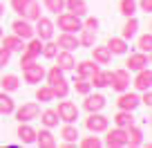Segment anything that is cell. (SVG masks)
Segmentation results:
<instances>
[{
	"instance_id": "cell-35",
	"label": "cell",
	"mask_w": 152,
	"mask_h": 148,
	"mask_svg": "<svg viewBox=\"0 0 152 148\" xmlns=\"http://www.w3.org/2000/svg\"><path fill=\"white\" fill-rule=\"evenodd\" d=\"M119 11L128 18V16H134L139 11L137 7V0H119Z\"/></svg>"
},
{
	"instance_id": "cell-32",
	"label": "cell",
	"mask_w": 152,
	"mask_h": 148,
	"mask_svg": "<svg viewBox=\"0 0 152 148\" xmlns=\"http://www.w3.org/2000/svg\"><path fill=\"white\" fill-rule=\"evenodd\" d=\"M61 137H63V141H72V144H76V139L81 137L78 135V128H76L74 124H65L61 128Z\"/></svg>"
},
{
	"instance_id": "cell-24",
	"label": "cell",
	"mask_w": 152,
	"mask_h": 148,
	"mask_svg": "<svg viewBox=\"0 0 152 148\" xmlns=\"http://www.w3.org/2000/svg\"><path fill=\"white\" fill-rule=\"evenodd\" d=\"M125 133H128V146L137 148V146H141V144H143V130L139 128V126H134V124L128 126Z\"/></svg>"
},
{
	"instance_id": "cell-5",
	"label": "cell",
	"mask_w": 152,
	"mask_h": 148,
	"mask_svg": "<svg viewBox=\"0 0 152 148\" xmlns=\"http://www.w3.org/2000/svg\"><path fill=\"white\" fill-rule=\"evenodd\" d=\"M85 128L90 130V133H105V130L110 128V119L107 117H103L101 112H90L85 119Z\"/></svg>"
},
{
	"instance_id": "cell-40",
	"label": "cell",
	"mask_w": 152,
	"mask_h": 148,
	"mask_svg": "<svg viewBox=\"0 0 152 148\" xmlns=\"http://www.w3.org/2000/svg\"><path fill=\"white\" fill-rule=\"evenodd\" d=\"M43 5L47 11H52V14H61L63 9H65V0H43Z\"/></svg>"
},
{
	"instance_id": "cell-1",
	"label": "cell",
	"mask_w": 152,
	"mask_h": 148,
	"mask_svg": "<svg viewBox=\"0 0 152 148\" xmlns=\"http://www.w3.org/2000/svg\"><path fill=\"white\" fill-rule=\"evenodd\" d=\"M54 25H58L61 32L76 34V32H81V29H83V18H78V16H74V14H69V11L63 9L61 14H56V23H54Z\"/></svg>"
},
{
	"instance_id": "cell-4",
	"label": "cell",
	"mask_w": 152,
	"mask_h": 148,
	"mask_svg": "<svg viewBox=\"0 0 152 148\" xmlns=\"http://www.w3.org/2000/svg\"><path fill=\"white\" fill-rule=\"evenodd\" d=\"M56 115H58V119L65 121V124H74V121L78 119V108H76V103H72V101L61 99L58 101V108H56Z\"/></svg>"
},
{
	"instance_id": "cell-15",
	"label": "cell",
	"mask_w": 152,
	"mask_h": 148,
	"mask_svg": "<svg viewBox=\"0 0 152 148\" xmlns=\"http://www.w3.org/2000/svg\"><path fill=\"white\" fill-rule=\"evenodd\" d=\"M92 61H96L99 65H107L110 61H112V52L107 49V45H92Z\"/></svg>"
},
{
	"instance_id": "cell-27",
	"label": "cell",
	"mask_w": 152,
	"mask_h": 148,
	"mask_svg": "<svg viewBox=\"0 0 152 148\" xmlns=\"http://www.w3.org/2000/svg\"><path fill=\"white\" fill-rule=\"evenodd\" d=\"M40 124H43V128H56L58 126V115H56V110H52V108H47V110H43L40 112Z\"/></svg>"
},
{
	"instance_id": "cell-48",
	"label": "cell",
	"mask_w": 152,
	"mask_h": 148,
	"mask_svg": "<svg viewBox=\"0 0 152 148\" xmlns=\"http://www.w3.org/2000/svg\"><path fill=\"white\" fill-rule=\"evenodd\" d=\"M5 14V5H2V0H0V16Z\"/></svg>"
},
{
	"instance_id": "cell-26",
	"label": "cell",
	"mask_w": 152,
	"mask_h": 148,
	"mask_svg": "<svg viewBox=\"0 0 152 148\" xmlns=\"http://www.w3.org/2000/svg\"><path fill=\"white\" fill-rule=\"evenodd\" d=\"M16 110V101L9 96V92L0 90V115H14Z\"/></svg>"
},
{
	"instance_id": "cell-25",
	"label": "cell",
	"mask_w": 152,
	"mask_h": 148,
	"mask_svg": "<svg viewBox=\"0 0 152 148\" xmlns=\"http://www.w3.org/2000/svg\"><path fill=\"white\" fill-rule=\"evenodd\" d=\"M112 121H114V126H119V128H128V126L134 124V115L130 110H119V112L112 117Z\"/></svg>"
},
{
	"instance_id": "cell-34",
	"label": "cell",
	"mask_w": 152,
	"mask_h": 148,
	"mask_svg": "<svg viewBox=\"0 0 152 148\" xmlns=\"http://www.w3.org/2000/svg\"><path fill=\"white\" fill-rule=\"evenodd\" d=\"M54 92V99H67V94H69V83H67V79H63V81L54 83V85H49Z\"/></svg>"
},
{
	"instance_id": "cell-7",
	"label": "cell",
	"mask_w": 152,
	"mask_h": 148,
	"mask_svg": "<svg viewBox=\"0 0 152 148\" xmlns=\"http://www.w3.org/2000/svg\"><path fill=\"white\" fill-rule=\"evenodd\" d=\"M14 115H16V119H18V124L20 121H34V119H38V115H40V105L38 103H23L20 108H16L14 110Z\"/></svg>"
},
{
	"instance_id": "cell-47",
	"label": "cell",
	"mask_w": 152,
	"mask_h": 148,
	"mask_svg": "<svg viewBox=\"0 0 152 148\" xmlns=\"http://www.w3.org/2000/svg\"><path fill=\"white\" fill-rule=\"evenodd\" d=\"M139 99H141L143 105H148V108H150V105H152V92H150V90H143V96H139Z\"/></svg>"
},
{
	"instance_id": "cell-50",
	"label": "cell",
	"mask_w": 152,
	"mask_h": 148,
	"mask_svg": "<svg viewBox=\"0 0 152 148\" xmlns=\"http://www.w3.org/2000/svg\"><path fill=\"white\" fill-rule=\"evenodd\" d=\"M0 70H2V67H0Z\"/></svg>"
},
{
	"instance_id": "cell-19",
	"label": "cell",
	"mask_w": 152,
	"mask_h": 148,
	"mask_svg": "<svg viewBox=\"0 0 152 148\" xmlns=\"http://www.w3.org/2000/svg\"><path fill=\"white\" fill-rule=\"evenodd\" d=\"M105 45H107V49L112 52V56H114V54H116V56H121V54L128 52V40H125L123 36H110Z\"/></svg>"
},
{
	"instance_id": "cell-49",
	"label": "cell",
	"mask_w": 152,
	"mask_h": 148,
	"mask_svg": "<svg viewBox=\"0 0 152 148\" xmlns=\"http://www.w3.org/2000/svg\"><path fill=\"white\" fill-rule=\"evenodd\" d=\"M2 34H5V32H2V27H0V38H2Z\"/></svg>"
},
{
	"instance_id": "cell-41",
	"label": "cell",
	"mask_w": 152,
	"mask_h": 148,
	"mask_svg": "<svg viewBox=\"0 0 152 148\" xmlns=\"http://www.w3.org/2000/svg\"><path fill=\"white\" fill-rule=\"evenodd\" d=\"M78 144H81V148H99V146H103L101 137H94V133H92V137H83Z\"/></svg>"
},
{
	"instance_id": "cell-8",
	"label": "cell",
	"mask_w": 152,
	"mask_h": 148,
	"mask_svg": "<svg viewBox=\"0 0 152 148\" xmlns=\"http://www.w3.org/2000/svg\"><path fill=\"white\" fill-rule=\"evenodd\" d=\"M141 105V99H139L137 92H119V99H116V108L119 110H130V112H134V110Z\"/></svg>"
},
{
	"instance_id": "cell-39",
	"label": "cell",
	"mask_w": 152,
	"mask_h": 148,
	"mask_svg": "<svg viewBox=\"0 0 152 148\" xmlns=\"http://www.w3.org/2000/svg\"><path fill=\"white\" fill-rule=\"evenodd\" d=\"M74 90L78 92V94H83V96H85L87 92H92V85H90V81H87V79L74 77Z\"/></svg>"
},
{
	"instance_id": "cell-9",
	"label": "cell",
	"mask_w": 152,
	"mask_h": 148,
	"mask_svg": "<svg viewBox=\"0 0 152 148\" xmlns=\"http://www.w3.org/2000/svg\"><path fill=\"white\" fill-rule=\"evenodd\" d=\"M148 65H150V54H145V52H134V54H130L128 61H125V70L128 72H139V70H143V67H148Z\"/></svg>"
},
{
	"instance_id": "cell-31",
	"label": "cell",
	"mask_w": 152,
	"mask_h": 148,
	"mask_svg": "<svg viewBox=\"0 0 152 148\" xmlns=\"http://www.w3.org/2000/svg\"><path fill=\"white\" fill-rule=\"evenodd\" d=\"M45 79H47V85H54V83H58V81L65 79V72H63L58 65H52L49 70H45Z\"/></svg>"
},
{
	"instance_id": "cell-38",
	"label": "cell",
	"mask_w": 152,
	"mask_h": 148,
	"mask_svg": "<svg viewBox=\"0 0 152 148\" xmlns=\"http://www.w3.org/2000/svg\"><path fill=\"white\" fill-rule=\"evenodd\" d=\"M40 54H43L45 58H49V61H52V58L58 54V45L54 43V40H43V49H40Z\"/></svg>"
},
{
	"instance_id": "cell-20",
	"label": "cell",
	"mask_w": 152,
	"mask_h": 148,
	"mask_svg": "<svg viewBox=\"0 0 152 148\" xmlns=\"http://www.w3.org/2000/svg\"><path fill=\"white\" fill-rule=\"evenodd\" d=\"M16 135H18V139H20L23 144H34V141H36V128H31V126H29V121H20Z\"/></svg>"
},
{
	"instance_id": "cell-42",
	"label": "cell",
	"mask_w": 152,
	"mask_h": 148,
	"mask_svg": "<svg viewBox=\"0 0 152 148\" xmlns=\"http://www.w3.org/2000/svg\"><path fill=\"white\" fill-rule=\"evenodd\" d=\"M9 5H11V9H14V11H16V14H18V16H20V11H23V9H25V7H27V5H29V0H9Z\"/></svg>"
},
{
	"instance_id": "cell-45",
	"label": "cell",
	"mask_w": 152,
	"mask_h": 148,
	"mask_svg": "<svg viewBox=\"0 0 152 148\" xmlns=\"http://www.w3.org/2000/svg\"><path fill=\"white\" fill-rule=\"evenodd\" d=\"M34 61H36V56H31V54L23 52V56H20V67H27V65H31Z\"/></svg>"
},
{
	"instance_id": "cell-37",
	"label": "cell",
	"mask_w": 152,
	"mask_h": 148,
	"mask_svg": "<svg viewBox=\"0 0 152 148\" xmlns=\"http://www.w3.org/2000/svg\"><path fill=\"white\" fill-rule=\"evenodd\" d=\"M36 99L40 101V103H49V101H54V92L49 85H40L36 90Z\"/></svg>"
},
{
	"instance_id": "cell-6",
	"label": "cell",
	"mask_w": 152,
	"mask_h": 148,
	"mask_svg": "<svg viewBox=\"0 0 152 148\" xmlns=\"http://www.w3.org/2000/svg\"><path fill=\"white\" fill-rule=\"evenodd\" d=\"M23 79H25V83H31V85L40 83L45 79V65H40V63L34 61L31 65L23 67Z\"/></svg>"
},
{
	"instance_id": "cell-33",
	"label": "cell",
	"mask_w": 152,
	"mask_h": 148,
	"mask_svg": "<svg viewBox=\"0 0 152 148\" xmlns=\"http://www.w3.org/2000/svg\"><path fill=\"white\" fill-rule=\"evenodd\" d=\"M40 49H43V40L38 38V36H31V38L27 40V45H25V49L23 52H27V54H31V56H40Z\"/></svg>"
},
{
	"instance_id": "cell-18",
	"label": "cell",
	"mask_w": 152,
	"mask_h": 148,
	"mask_svg": "<svg viewBox=\"0 0 152 148\" xmlns=\"http://www.w3.org/2000/svg\"><path fill=\"white\" fill-rule=\"evenodd\" d=\"M34 144H38L40 148H54V146H56V137L52 135V128L36 130V141H34Z\"/></svg>"
},
{
	"instance_id": "cell-17",
	"label": "cell",
	"mask_w": 152,
	"mask_h": 148,
	"mask_svg": "<svg viewBox=\"0 0 152 148\" xmlns=\"http://www.w3.org/2000/svg\"><path fill=\"white\" fill-rule=\"evenodd\" d=\"M56 45H58L61 49L74 52V49H78V36H76V34H69V32H61V36H58Z\"/></svg>"
},
{
	"instance_id": "cell-29",
	"label": "cell",
	"mask_w": 152,
	"mask_h": 148,
	"mask_svg": "<svg viewBox=\"0 0 152 148\" xmlns=\"http://www.w3.org/2000/svg\"><path fill=\"white\" fill-rule=\"evenodd\" d=\"M0 88L5 92H16L20 88V79L16 74H5V77H0Z\"/></svg>"
},
{
	"instance_id": "cell-46",
	"label": "cell",
	"mask_w": 152,
	"mask_h": 148,
	"mask_svg": "<svg viewBox=\"0 0 152 148\" xmlns=\"http://www.w3.org/2000/svg\"><path fill=\"white\" fill-rule=\"evenodd\" d=\"M137 7H139L141 11H145V14H150V11H152V0H139Z\"/></svg>"
},
{
	"instance_id": "cell-12",
	"label": "cell",
	"mask_w": 152,
	"mask_h": 148,
	"mask_svg": "<svg viewBox=\"0 0 152 148\" xmlns=\"http://www.w3.org/2000/svg\"><path fill=\"white\" fill-rule=\"evenodd\" d=\"M83 108H85L87 112H101V110L105 108V96L101 94V92H96V94L87 92L85 101H83Z\"/></svg>"
},
{
	"instance_id": "cell-11",
	"label": "cell",
	"mask_w": 152,
	"mask_h": 148,
	"mask_svg": "<svg viewBox=\"0 0 152 148\" xmlns=\"http://www.w3.org/2000/svg\"><path fill=\"white\" fill-rule=\"evenodd\" d=\"M11 29H14V34L18 38H23V40H29L31 36H36L34 25L29 23V20H25V18H16L14 23H11Z\"/></svg>"
},
{
	"instance_id": "cell-2",
	"label": "cell",
	"mask_w": 152,
	"mask_h": 148,
	"mask_svg": "<svg viewBox=\"0 0 152 148\" xmlns=\"http://www.w3.org/2000/svg\"><path fill=\"white\" fill-rule=\"evenodd\" d=\"M34 32H36V36L40 40H52L54 38V32H56V25H54V20L52 18H47V16H40V18H36L34 20Z\"/></svg>"
},
{
	"instance_id": "cell-44",
	"label": "cell",
	"mask_w": 152,
	"mask_h": 148,
	"mask_svg": "<svg viewBox=\"0 0 152 148\" xmlns=\"http://www.w3.org/2000/svg\"><path fill=\"white\" fill-rule=\"evenodd\" d=\"M83 27H85V29H99V18H94V16H87V18L83 20Z\"/></svg>"
},
{
	"instance_id": "cell-16",
	"label": "cell",
	"mask_w": 152,
	"mask_h": 148,
	"mask_svg": "<svg viewBox=\"0 0 152 148\" xmlns=\"http://www.w3.org/2000/svg\"><path fill=\"white\" fill-rule=\"evenodd\" d=\"M54 58H56V65L61 67L63 72H72V70H74V65H76L74 54H72V52H67V49H61V52H58Z\"/></svg>"
},
{
	"instance_id": "cell-30",
	"label": "cell",
	"mask_w": 152,
	"mask_h": 148,
	"mask_svg": "<svg viewBox=\"0 0 152 148\" xmlns=\"http://www.w3.org/2000/svg\"><path fill=\"white\" fill-rule=\"evenodd\" d=\"M137 29H139V20L134 18V16H128V20H125L123 29H121V36H123L125 40H130L132 36H137Z\"/></svg>"
},
{
	"instance_id": "cell-22",
	"label": "cell",
	"mask_w": 152,
	"mask_h": 148,
	"mask_svg": "<svg viewBox=\"0 0 152 148\" xmlns=\"http://www.w3.org/2000/svg\"><path fill=\"white\" fill-rule=\"evenodd\" d=\"M0 40H2V47H7L11 54H14V52H23V49H25V40L18 38L16 34H9V36L2 34V38H0Z\"/></svg>"
},
{
	"instance_id": "cell-14",
	"label": "cell",
	"mask_w": 152,
	"mask_h": 148,
	"mask_svg": "<svg viewBox=\"0 0 152 148\" xmlns=\"http://www.w3.org/2000/svg\"><path fill=\"white\" fill-rule=\"evenodd\" d=\"M150 85H152V72H150V65H148V67H143V70L137 72L134 88H137L139 92H143V90H150Z\"/></svg>"
},
{
	"instance_id": "cell-36",
	"label": "cell",
	"mask_w": 152,
	"mask_h": 148,
	"mask_svg": "<svg viewBox=\"0 0 152 148\" xmlns=\"http://www.w3.org/2000/svg\"><path fill=\"white\" fill-rule=\"evenodd\" d=\"M137 47H139V52L150 54V49H152V34H150V32H145V34H141V36H139Z\"/></svg>"
},
{
	"instance_id": "cell-3",
	"label": "cell",
	"mask_w": 152,
	"mask_h": 148,
	"mask_svg": "<svg viewBox=\"0 0 152 148\" xmlns=\"http://www.w3.org/2000/svg\"><path fill=\"white\" fill-rule=\"evenodd\" d=\"M105 146L110 148H123L128 146V133L125 128H119V126H114L112 130H105Z\"/></svg>"
},
{
	"instance_id": "cell-28",
	"label": "cell",
	"mask_w": 152,
	"mask_h": 148,
	"mask_svg": "<svg viewBox=\"0 0 152 148\" xmlns=\"http://www.w3.org/2000/svg\"><path fill=\"white\" fill-rule=\"evenodd\" d=\"M96 43V29H85L78 32V47H92Z\"/></svg>"
},
{
	"instance_id": "cell-13",
	"label": "cell",
	"mask_w": 152,
	"mask_h": 148,
	"mask_svg": "<svg viewBox=\"0 0 152 148\" xmlns=\"http://www.w3.org/2000/svg\"><path fill=\"white\" fill-rule=\"evenodd\" d=\"M74 70H76V77H81V79H90L94 72H99L101 67H99V63L96 61H81V63H76L74 65Z\"/></svg>"
},
{
	"instance_id": "cell-21",
	"label": "cell",
	"mask_w": 152,
	"mask_h": 148,
	"mask_svg": "<svg viewBox=\"0 0 152 148\" xmlns=\"http://www.w3.org/2000/svg\"><path fill=\"white\" fill-rule=\"evenodd\" d=\"M65 11L78 16V18H85L87 16V2L85 0H65Z\"/></svg>"
},
{
	"instance_id": "cell-10",
	"label": "cell",
	"mask_w": 152,
	"mask_h": 148,
	"mask_svg": "<svg viewBox=\"0 0 152 148\" xmlns=\"http://www.w3.org/2000/svg\"><path fill=\"white\" fill-rule=\"evenodd\" d=\"M110 85H112L114 92H125V90L130 88V72L125 70V67L114 70V72H112V81H110Z\"/></svg>"
},
{
	"instance_id": "cell-43",
	"label": "cell",
	"mask_w": 152,
	"mask_h": 148,
	"mask_svg": "<svg viewBox=\"0 0 152 148\" xmlns=\"http://www.w3.org/2000/svg\"><path fill=\"white\" fill-rule=\"evenodd\" d=\"M9 61H11V52L7 47H0V67L9 65Z\"/></svg>"
},
{
	"instance_id": "cell-23",
	"label": "cell",
	"mask_w": 152,
	"mask_h": 148,
	"mask_svg": "<svg viewBox=\"0 0 152 148\" xmlns=\"http://www.w3.org/2000/svg\"><path fill=\"white\" fill-rule=\"evenodd\" d=\"M40 16L43 14H40V2H38V0H29V5L20 11V18L29 20V23H34V20L40 18Z\"/></svg>"
}]
</instances>
